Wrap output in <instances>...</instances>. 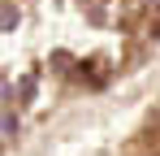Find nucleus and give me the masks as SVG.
<instances>
[{
    "label": "nucleus",
    "mask_w": 160,
    "mask_h": 156,
    "mask_svg": "<svg viewBox=\"0 0 160 156\" xmlns=\"http://www.w3.org/2000/svg\"><path fill=\"white\" fill-rule=\"evenodd\" d=\"M13 134H18V113L9 108V113H4V139H13Z\"/></svg>",
    "instance_id": "nucleus-1"
},
{
    "label": "nucleus",
    "mask_w": 160,
    "mask_h": 156,
    "mask_svg": "<svg viewBox=\"0 0 160 156\" xmlns=\"http://www.w3.org/2000/svg\"><path fill=\"white\" fill-rule=\"evenodd\" d=\"M147 35H160V13L152 18V22H147Z\"/></svg>",
    "instance_id": "nucleus-2"
}]
</instances>
